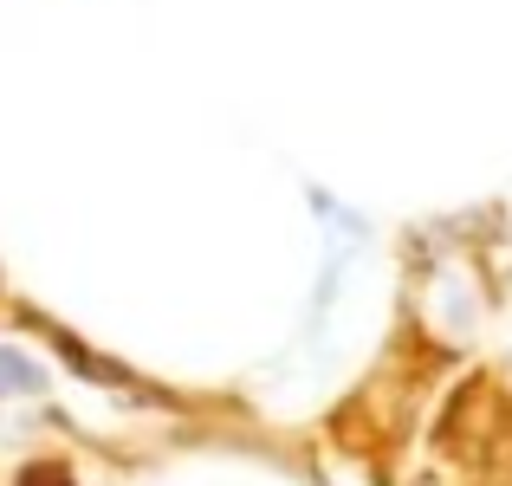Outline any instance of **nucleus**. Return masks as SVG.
I'll return each instance as SVG.
<instances>
[{
    "label": "nucleus",
    "mask_w": 512,
    "mask_h": 486,
    "mask_svg": "<svg viewBox=\"0 0 512 486\" xmlns=\"http://www.w3.org/2000/svg\"><path fill=\"white\" fill-rule=\"evenodd\" d=\"M0 389H20V396H39V389H46V376H39V363H26L13 344H0Z\"/></svg>",
    "instance_id": "f257e3e1"
}]
</instances>
